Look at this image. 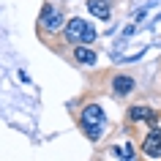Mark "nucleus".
I'll list each match as a JSON object with an SVG mask.
<instances>
[{
	"label": "nucleus",
	"mask_w": 161,
	"mask_h": 161,
	"mask_svg": "<svg viewBox=\"0 0 161 161\" xmlns=\"http://www.w3.org/2000/svg\"><path fill=\"white\" fill-rule=\"evenodd\" d=\"M74 58L79 60L82 66H93V63H96V52L87 49V47H76V49H74Z\"/></svg>",
	"instance_id": "nucleus-8"
},
{
	"label": "nucleus",
	"mask_w": 161,
	"mask_h": 161,
	"mask_svg": "<svg viewBox=\"0 0 161 161\" xmlns=\"http://www.w3.org/2000/svg\"><path fill=\"white\" fill-rule=\"evenodd\" d=\"M87 8H90V14L98 19H109V3L107 0H87Z\"/></svg>",
	"instance_id": "nucleus-6"
},
{
	"label": "nucleus",
	"mask_w": 161,
	"mask_h": 161,
	"mask_svg": "<svg viewBox=\"0 0 161 161\" xmlns=\"http://www.w3.org/2000/svg\"><path fill=\"white\" fill-rule=\"evenodd\" d=\"M112 90H115L118 96H128L131 90H134V79H131L128 74H118L115 79H112Z\"/></svg>",
	"instance_id": "nucleus-5"
},
{
	"label": "nucleus",
	"mask_w": 161,
	"mask_h": 161,
	"mask_svg": "<svg viewBox=\"0 0 161 161\" xmlns=\"http://www.w3.org/2000/svg\"><path fill=\"white\" fill-rule=\"evenodd\" d=\"M128 120H150V123H156V115H153L147 107H139V104H136V107L128 109Z\"/></svg>",
	"instance_id": "nucleus-7"
},
{
	"label": "nucleus",
	"mask_w": 161,
	"mask_h": 161,
	"mask_svg": "<svg viewBox=\"0 0 161 161\" xmlns=\"http://www.w3.org/2000/svg\"><path fill=\"white\" fill-rule=\"evenodd\" d=\"M79 123H82V128H85V134L90 139H98L104 131V109L98 104H87L82 109V115H79Z\"/></svg>",
	"instance_id": "nucleus-1"
},
{
	"label": "nucleus",
	"mask_w": 161,
	"mask_h": 161,
	"mask_svg": "<svg viewBox=\"0 0 161 161\" xmlns=\"http://www.w3.org/2000/svg\"><path fill=\"white\" fill-rule=\"evenodd\" d=\"M145 156L150 158H161V128H153L145 136Z\"/></svg>",
	"instance_id": "nucleus-4"
},
{
	"label": "nucleus",
	"mask_w": 161,
	"mask_h": 161,
	"mask_svg": "<svg viewBox=\"0 0 161 161\" xmlns=\"http://www.w3.org/2000/svg\"><path fill=\"white\" fill-rule=\"evenodd\" d=\"M38 25L44 27V30H60V27H66V22H63V14H60L52 3H47L41 8V17H38Z\"/></svg>",
	"instance_id": "nucleus-3"
},
{
	"label": "nucleus",
	"mask_w": 161,
	"mask_h": 161,
	"mask_svg": "<svg viewBox=\"0 0 161 161\" xmlns=\"http://www.w3.org/2000/svg\"><path fill=\"white\" fill-rule=\"evenodd\" d=\"M66 36H68V41L71 44H93L96 41V27L87 22V19H82V17H76V19H71L66 25Z\"/></svg>",
	"instance_id": "nucleus-2"
}]
</instances>
